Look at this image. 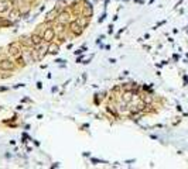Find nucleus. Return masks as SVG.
<instances>
[{"mask_svg":"<svg viewBox=\"0 0 188 169\" xmlns=\"http://www.w3.org/2000/svg\"><path fill=\"white\" fill-rule=\"evenodd\" d=\"M11 4H13V1H9V0H3V1H0V13H6V11H9Z\"/></svg>","mask_w":188,"mask_h":169,"instance_id":"1a4fd4ad","label":"nucleus"},{"mask_svg":"<svg viewBox=\"0 0 188 169\" xmlns=\"http://www.w3.org/2000/svg\"><path fill=\"white\" fill-rule=\"evenodd\" d=\"M48 52L50 54H58L60 52V45L54 44V42H48Z\"/></svg>","mask_w":188,"mask_h":169,"instance_id":"4468645a","label":"nucleus"},{"mask_svg":"<svg viewBox=\"0 0 188 169\" xmlns=\"http://www.w3.org/2000/svg\"><path fill=\"white\" fill-rule=\"evenodd\" d=\"M43 41L44 42H52V40L57 37V34H55V30L52 28V27H48V28H45L44 31H43Z\"/></svg>","mask_w":188,"mask_h":169,"instance_id":"7ed1b4c3","label":"nucleus"},{"mask_svg":"<svg viewBox=\"0 0 188 169\" xmlns=\"http://www.w3.org/2000/svg\"><path fill=\"white\" fill-rule=\"evenodd\" d=\"M89 20H91V17H86V16L78 17V23H79V25H81L82 28H85L86 25L89 24Z\"/></svg>","mask_w":188,"mask_h":169,"instance_id":"ddd939ff","label":"nucleus"},{"mask_svg":"<svg viewBox=\"0 0 188 169\" xmlns=\"http://www.w3.org/2000/svg\"><path fill=\"white\" fill-rule=\"evenodd\" d=\"M18 17H20V10H18V9H13V10L9 13V20H11V21H16Z\"/></svg>","mask_w":188,"mask_h":169,"instance_id":"f8f14e48","label":"nucleus"},{"mask_svg":"<svg viewBox=\"0 0 188 169\" xmlns=\"http://www.w3.org/2000/svg\"><path fill=\"white\" fill-rule=\"evenodd\" d=\"M18 41H20L21 45H24L26 48H31V47H34V44H33V41H31V35H23Z\"/></svg>","mask_w":188,"mask_h":169,"instance_id":"423d86ee","label":"nucleus"},{"mask_svg":"<svg viewBox=\"0 0 188 169\" xmlns=\"http://www.w3.org/2000/svg\"><path fill=\"white\" fill-rule=\"evenodd\" d=\"M31 41H33L34 47L35 45H38V44H41V42H44V41H43V35L38 34V33H34L33 35H31Z\"/></svg>","mask_w":188,"mask_h":169,"instance_id":"9b49d317","label":"nucleus"},{"mask_svg":"<svg viewBox=\"0 0 188 169\" xmlns=\"http://www.w3.org/2000/svg\"><path fill=\"white\" fill-rule=\"evenodd\" d=\"M14 4H17V7H24L26 6V0H16Z\"/></svg>","mask_w":188,"mask_h":169,"instance_id":"6ab92c4d","label":"nucleus"},{"mask_svg":"<svg viewBox=\"0 0 188 169\" xmlns=\"http://www.w3.org/2000/svg\"><path fill=\"white\" fill-rule=\"evenodd\" d=\"M92 13H93V10H92V6H91V4H86L85 7H84V16L91 17V16H92Z\"/></svg>","mask_w":188,"mask_h":169,"instance_id":"f3484780","label":"nucleus"},{"mask_svg":"<svg viewBox=\"0 0 188 169\" xmlns=\"http://www.w3.org/2000/svg\"><path fill=\"white\" fill-rule=\"evenodd\" d=\"M16 62H17V65H18V66H24V65H26V61H24L23 55H21V56L18 55V56H17V59H16Z\"/></svg>","mask_w":188,"mask_h":169,"instance_id":"a211bd4d","label":"nucleus"},{"mask_svg":"<svg viewBox=\"0 0 188 169\" xmlns=\"http://www.w3.org/2000/svg\"><path fill=\"white\" fill-rule=\"evenodd\" d=\"M47 52H48V45H44V44L41 42V44L35 45V48L33 50V55H34L35 61H41V59L45 56Z\"/></svg>","mask_w":188,"mask_h":169,"instance_id":"f257e3e1","label":"nucleus"},{"mask_svg":"<svg viewBox=\"0 0 188 169\" xmlns=\"http://www.w3.org/2000/svg\"><path fill=\"white\" fill-rule=\"evenodd\" d=\"M57 16H58V13H57L55 10L50 11V13L47 14V17H45V23H51L52 20H55V18H57Z\"/></svg>","mask_w":188,"mask_h":169,"instance_id":"2eb2a0df","label":"nucleus"},{"mask_svg":"<svg viewBox=\"0 0 188 169\" xmlns=\"http://www.w3.org/2000/svg\"><path fill=\"white\" fill-rule=\"evenodd\" d=\"M14 68V64L10 61V59H3L0 61V69L1 70H11Z\"/></svg>","mask_w":188,"mask_h":169,"instance_id":"0eeeda50","label":"nucleus"},{"mask_svg":"<svg viewBox=\"0 0 188 169\" xmlns=\"http://www.w3.org/2000/svg\"><path fill=\"white\" fill-rule=\"evenodd\" d=\"M132 99H133V92H132V90H126L124 95H123V101H124V103H129Z\"/></svg>","mask_w":188,"mask_h":169,"instance_id":"dca6fc26","label":"nucleus"},{"mask_svg":"<svg viewBox=\"0 0 188 169\" xmlns=\"http://www.w3.org/2000/svg\"><path fill=\"white\" fill-rule=\"evenodd\" d=\"M9 55L10 56H16L17 58L18 55L21 54V42L20 41H14V42H11L10 45H9Z\"/></svg>","mask_w":188,"mask_h":169,"instance_id":"f03ea898","label":"nucleus"},{"mask_svg":"<svg viewBox=\"0 0 188 169\" xmlns=\"http://www.w3.org/2000/svg\"><path fill=\"white\" fill-rule=\"evenodd\" d=\"M143 100H144V103H151V96H149V95H147Z\"/></svg>","mask_w":188,"mask_h":169,"instance_id":"aec40b11","label":"nucleus"},{"mask_svg":"<svg viewBox=\"0 0 188 169\" xmlns=\"http://www.w3.org/2000/svg\"><path fill=\"white\" fill-rule=\"evenodd\" d=\"M57 23H61V24H69L71 23V14L68 11H62L57 16Z\"/></svg>","mask_w":188,"mask_h":169,"instance_id":"20e7f679","label":"nucleus"},{"mask_svg":"<svg viewBox=\"0 0 188 169\" xmlns=\"http://www.w3.org/2000/svg\"><path fill=\"white\" fill-rule=\"evenodd\" d=\"M54 30H55V34H57V35H62V34H65V31H67V25H65V24H61V23H57V25L54 27Z\"/></svg>","mask_w":188,"mask_h":169,"instance_id":"9d476101","label":"nucleus"},{"mask_svg":"<svg viewBox=\"0 0 188 169\" xmlns=\"http://www.w3.org/2000/svg\"><path fill=\"white\" fill-rule=\"evenodd\" d=\"M23 58H24L26 64H33L35 61L34 55H33V51H24L23 52Z\"/></svg>","mask_w":188,"mask_h":169,"instance_id":"6e6552de","label":"nucleus"},{"mask_svg":"<svg viewBox=\"0 0 188 169\" xmlns=\"http://www.w3.org/2000/svg\"><path fill=\"white\" fill-rule=\"evenodd\" d=\"M69 30L72 31L74 35H79V34L82 33V30H84V28L79 25L78 20H75V21H71V23H69Z\"/></svg>","mask_w":188,"mask_h":169,"instance_id":"39448f33","label":"nucleus"}]
</instances>
